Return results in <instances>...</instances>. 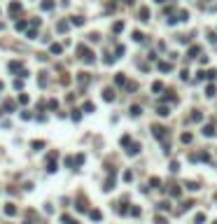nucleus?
<instances>
[{
	"label": "nucleus",
	"mask_w": 217,
	"mask_h": 224,
	"mask_svg": "<svg viewBox=\"0 0 217 224\" xmlns=\"http://www.w3.org/2000/svg\"><path fill=\"white\" fill-rule=\"evenodd\" d=\"M122 145H124V147H129V145H131V138H129V135H124V138H122Z\"/></svg>",
	"instance_id": "c9c22d12"
},
{
	"label": "nucleus",
	"mask_w": 217,
	"mask_h": 224,
	"mask_svg": "<svg viewBox=\"0 0 217 224\" xmlns=\"http://www.w3.org/2000/svg\"><path fill=\"white\" fill-rule=\"evenodd\" d=\"M82 119V115H79V110H72V121H79Z\"/></svg>",
	"instance_id": "c85d7f7f"
},
{
	"label": "nucleus",
	"mask_w": 217,
	"mask_h": 224,
	"mask_svg": "<svg viewBox=\"0 0 217 224\" xmlns=\"http://www.w3.org/2000/svg\"><path fill=\"white\" fill-rule=\"evenodd\" d=\"M140 21H149V9L147 7H140Z\"/></svg>",
	"instance_id": "423d86ee"
},
{
	"label": "nucleus",
	"mask_w": 217,
	"mask_h": 224,
	"mask_svg": "<svg viewBox=\"0 0 217 224\" xmlns=\"http://www.w3.org/2000/svg\"><path fill=\"white\" fill-rule=\"evenodd\" d=\"M44 145H47V143H44V140H35V143L30 145V147H33V150H42Z\"/></svg>",
	"instance_id": "dca6fc26"
},
{
	"label": "nucleus",
	"mask_w": 217,
	"mask_h": 224,
	"mask_svg": "<svg viewBox=\"0 0 217 224\" xmlns=\"http://www.w3.org/2000/svg\"><path fill=\"white\" fill-rule=\"evenodd\" d=\"M149 185H152V187H161V180H159V178H152V180H149Z\"/></svg>",
	"instance_id": "393cba45"
},
{
	"label": "nucleus",
	"mask_w": 217,
	"mask_h": 224,
	"mask_svg": "<svg viewBox=\"0 0 217 224\" xmlns=\"http://www.w3.org/2000/svg\"><path fill=\"white\" fill-rule=\"evenodd\" d=\"M24 224H33V222H24Z\"/></svg>",
	"instance_id": "ea45409f"
},
{
	"label": "nucleus",
	"mask_w": 217,
	"mask_h": 224,
	"mask_svg": "<svg viewBox=\"0 0 217 224\" xmlns=\"http://www.w3.org/2000/svg\"><path fill=\"white\" fill-rule=\"evenodd\" d=\"M24 87V80H14V89H21Z\"/></svg>",
	"instance_id": "4c0bfd02"
},
{
	"label": "nucleus",
	"mask_w": 217,
	"mask_h": 224,
	"mask_svg": "<svg viewBox=\"0 0 217 224\" xmlns=\"http://www.w3.org/2000/svg\"><path fill=\"white\" fill-rule=\"evenodd\" d=\"M124 180H126V182H131V180H133V173H131V170H126V173H124Z\"/></svg>",
	"instance_id": "f704fd0d"
},
{
	"label": "nucleus",
	"mask_w": 217,
	"mask_h": 224,
	"mask_svg": "<svg viewBox=\"0 0 217 224\" xmlns=\"http://www.w3.org/2000/svg\"><path fill=\"white\" fill-rule=\"evenodd\" d=\"M156 2H164V0H156Z\"/></svg>",
	"instance_id": "a19ab883"
},
{
	"label": "nucleus",
	"mask_w": 217,
	"mask_h": 224,
	"mask_svg": "<svg viewBox=\"0 0 217 224\" xmlns=\"http://www.w3.org/2000/svg\"><path fill=\"white\" fill-rule=\"evenodd\" d=\"M82 110H84V112H94V103H84V108H82Z\"/></svg>",
	"instance_id": "b1692460"
},
{
	"label": "nucleus",
	"mask_w": 217,
	"mask_h": 224,
	"mask_svg": "<svg viewBox=\"0 0 217 224\" xmlns=\"http://www.w3.org/2000/svg\"><path fill=\"white\" fill-rule=\"evenodd\" d=\"M138 152H140V145H136V143H133V145H129V154H131V156H136Z\"/></svg>",
	"instance_id": "6e6552de"
},
{
	"label": "nucleus",
	"mask_w": 217,
	"mask_h": 224,
	"mask_svg": "<svg viewBox=\"0 0 217 224\" xmlns=\"http://www.w3.org/2000/svg\"><path fill=\"white\" fill-rule=\"evenodd\" d=\"M9 70H12V72H19V70H21V75H24V77L28 75V72L24 70V65H21L19 61H9Z\"/></svg>",
	"instance_id": "f03ea898"
},
{
	"label": "nucleus",
	"mask_w": 217,
	"mask_h": 224,
	"mask_svg": "<svg viewBox=\"0 0 217 224\" xmlns=\"http://www.w3.org/2000/svg\"><path fill=\"white\" fill-rule=\"evenodd\" d=\"M199 54H201V49H199V47H191V49H189V58H196Z\"/></svg>",
	"instance_id": "2eb2a0df"
},
{
	"label": "nucleus",
	"mask_w": 217,
	"mask_h": 224,
	"mask_svg": "<svg viewBox=\"0 0 217 224\" xmlns=\"http://www.w3.org/2000/svg\"><path fill=\"white\" fill-rule=\"evenodd\" d=\"M103 98H105V100H114V91H112V89H105V91H103Z\"/></svg>",
	"instance_id": "9d476101"
},
{
	"label": "nucleus",
	"mask_w": 217,
	"mask_h": 224,
	"mask_svg": "<svg viewBox=\"0 0 217 224\" xmlns=\"http://www.w3.org/2000/svg\"><path fill=\"white\" fill-rule=\"evenodd\" d=\"M133 40H136V42H142V40H145V35H142L140 30H136V33H133Z\"/></svg>",
	"instance_id": "aec40b11"
},
{
	"label": "nucleus",
	"mask_w": 217,
	"mask_h": 224,
	"mask_svg": "<svg viewBox=\"0 0 217 224\" xmlns=\"http://www.w3.org/2000/svg\"><path fill=\"white\" fill-rule=\"evenodd\" d=\"M42 9H54V2H52V0H44V2H42Z\"/></svg>",
	"instance_id": "4be33fe9"
},
{
	"label": "nucleus",
	"mask_w": 217,
	"mask_h": 224,
	"mask_svg": "<svg viewBox=\"0 0 217 224\" xmlns=\"http://www.w3.org/2000/svg\"><path fill=\"white\" fill-rule=\"evenodd\" d=\"M191 119H194V121H201V119H203V115H201V112H194V115H191Z\"/></svg>",
	"instance_id": "72a5a7b5"
},
{
	"label": "nucleus",
	"mask_w": 217,
	"mask_h": 224,
	"mask_svg": "<svg viewBox=\"0 0 217 224\" xmlns=\"http://www.w3.org/2000/svg\"><path fill=\"white\" fill-rule=\"evenodd\" d=\"M49 52H52V54H61V52H63V47H61V45H56V42H54V45L49 47Z\"/></svg>",
	"instance_id": "f8f14e48"
},
{
	"label": "nucleus",
	"mask_w": 217,
	"mask_h": 224,
	"mask_svg": "<svg viewBox=\"0 0 217 224\" xmlns=\"http://www.w3.org/2000/svg\"><path fill=\"white\" fill-rule=\"evenodd\" d=\"M72 24H75V26H82V24H84V19H82V17H72Z\"/></svg>",
	"instance_id": "a878e982"
},
{
	"label": "nucleus",
	"mask_w": 217,
	"mask_h": 224,
	"mask_svg": "<svg viewBox=\"0 0 217 224\" xmlns=\"http://www.w3.org/2000/svg\"><path fill=\"white\" fill-rule=\"evenodd\" d=\"M152 131H154V135H156V138H164V135H166V128H164V126H154Z\"/></svg>",
	"instance_id": "39448f33"
},
{
	"label": "nucleus",
	"mask_w": 217,
	"mask_h": 224,
	"mask_svg": "<svg viewBox=\"0 0 217 224\" xmlns=\"http://www.w3.org/2000/svg\"><path fill=\"white\" fill-rule=\"evenodd\" d=\"M156 115H161V117H168V108H166V105H161V108H156Z\"/></svg>",
	"instance_id": "f3484780"
},
{
	"label": "nucleus",
	"mask_w": 217,
	"mask_h": 224,
	"mask_svg": "<svg viewBox=\"0 0 217 224\" xmlns=\"http://www.w3.org/2000/svg\"><path fill=\"white\" fill-rule=\"evenodd\" d=\"M5 110H9V112H12V110H14V103H12V100H5Z\"/></svg>",
	"instance_id": "473e14b6"
},
{
	"label": "nucleus",
	"mask_w": 217,
	"mask_h": 224,
	"mask_svg": "<svg viewBox=\"0 0 217 224\" xmlns=\"http://www.w3.org/2000/svg\"><path fill=\"white\" fill-rule=\"evenodd\" d=\"M215 93H217V89H215V87H212V84H210L208 89H206V96H215Z\"/></svg>",
	"instance_id": "5701e85b"
},
{
	"label": "nucleus",
	"mask_w": 217,
	"mask_h": 224,
	"mask_svg": "<svg viewBox=\"0 0 217 224\" xmlns=\"http://www.w3.org/2000/svg\"><path fill=\"white\" fill-rule=\"evenodd\" d=\"M77 82H79V84H82V87H87V84H89V75H87V72H79Z\"/></svg>",
	"instance_id": "20e7f679"
},
{
	"label": "nucleus",
	"mask_w": 217,
	"mask_h": 224,
	"mask_svg": "<svg viewBox=\"0 0 217 224\" xmlns=\"http://www.w3.org/2000/svg\"><path fill=\"white\" fill-rule=\"evenodd\" d=\"M19 103H21V105H26V103H28V96H26V93H21V96H19Z\"/></svg>",
	"instance_id": "7c9ffc66"
},
{
	"label": "nucleus",
	"mask_w": 217,
	"mask_h": 224,
	"mask_svg": "<svg viewBox=\"0 0 217 224\" xmlns=\"http://www.w3.org/2000/svg\"><path fill=\"white\" fill-rule=\"evenodd\" d=\"M180 140H182V143H191V140H194V135H191V133H182V138H180Z\"/></svg>",
	"instance_id": "412c9836"
},
{
	"label": "nucleus",
	"mask_w": 217,
	"mask_h": 224,
	"mask_svg": "<svg viewBox=\"0 0 217 224\" xmlns=\"http://www.w3.org/2000/svg\"><path fill=\"white\" fill-rule=\"evenodd\" d=\"M56 30H59V33H65V30H68V24H65V21H59Z\"/></svg>",
	"instance_id": "4468645a"
},
{
	"label": "nucleus",
	"mask_w": 217,
	"mask_h": 224,
	"mask_svg": "<svg viewBox=\"0 0 217 224\" xmlns=\"http://www.w3.org/2000/svg\"><path fill=\"white\" fill-rule=\"evenodd\" d=\"M19 9H21V5H19V2H12V5H9V12H12V14H17Z\"/></svg>",
	"instance_id": "a211bd4d"
},
{
	"label": "nucleus",
	"mask_w": 217,
	"mask_h": 224,
	"mask_svg": "<svg viewBox=\"0 0 217 224\" xmlns=\"http://www.w3.org/2000/svg\"><path fill=\"white\" fill-rule=\"evenodd\" d=\"M89 217H91V219H96V222H101V219H103L101 210H91V213H89Z\"/></svg>",
	"instance_id": "0eeeda50"
},
{
	"label": "nucleus",
	"mask_w": 217,
	"mask_h": 224,
	"mask_svg": "<svg viewBox=\"0 0 217 224\" xmlns=\"http://www.w3.org/2000/svg\"><path fill=\"white\" fill-rule=\"evenodd\" d=\"M114 82H117V84H126V77H124V75H117V77H114Z\"/></svg>",
	"instance_id": "bb28decb"
},
{
	"label": "nucleus",
	"mask_w": 217,
	"mask_h": 224,
	"mask_svg": "<svg viewBox=\"0 0 217 224\" xmlns=\"http://www.w3.org/2000/svg\"><path fill=\"white\" fill-rule=\"evenodd\" d=\"M203 135H208V138H210V135H215V126H212V124H208L206 128H203Z\"/></svg>",
	"instance_id": "1a4fd4ad"
},
{
	"label": "nucleus",
	"mask_w": 217,
	"mask_h": 224,
	"mask_svg": "<svg viewBox=\"0 0 217 224\" xmlns=\"http://www.w3.org/2000/svg\"><path fill=\"white\" fill-rule=\"evenodd\" d=\"M119 30H124V24H122V21H117V24H114V33H119Z\"/></svg>",
	"instance_id": "c756f323"
},
{
	"label": "nucleus",
	"mask_w": 217,
	"mask_h": 224,
	"mask_svg": "<svg viewBox=\"0 0 217 224\" xmlns=\"http://www.w3.org/2000/svg\"><path fill=\"white\" fill-rule=\"evenodd\" d=\"M77 210H79V213L87 210V201H84V198H79V201H77Z\"/></svg>",
	"instance_id": "ddd939ff"
},
{
	"label": "nucleus",
	"mask_w": 217,
	"mask_h": 224,
	"mask_svg": "<svg viewBox=\"0 0 217 224\" xmlns=\"http://www.w3.org/2000/svg\"><path fill=\"white\" fill-rule=\"evenodd\" d=\"M159 70L166 72V70H171V65H168V63H159Z\"/></svg>",
	"instance_id": "e433bc0d"
},
{
	"label": "nucleus",
	"mask_w": 217,
	"mask_h": 224,
	"mask_svg": "<svg viewBox=\"0 0 217 224\" xmlns=\"http://www.w3.org/2000/svg\"><path fill=\"white\" fill-rule=\"evenodd\" d=\"M5 215L14 217V215H17V206H14V203H7V206H5Z\"/></svg>",
	"instance_id": "7ed1b4c3"
},
{
	"label": "nucleus",
	"mask_w": 217,
	"mask_h": 224,
	"mask_svg": "<svg viewBox=\"0 0 217 224\" xmlns=\"http://www.w3.org/2000/svg\"><path fill=\"white\" fill-rule=\"evenodd\" d=\"M140 112H142V110H140V108H138V105H133V108H131V115H133V117H138V115H140Z\"/></svg>",
	"instance_id": "cd10ccee"
},
{
	"label": "nucleus",
	"mask_w": 217,
	"mask_h": 224,
	"mask_svg": "<svg viewBox=\"0 0 217 224\" xmlns=\"http://www.w3.org/2000/svg\"><path fill=\"white\" fill-rule=\"evenodd\" d=\"M152 91H156V93L164 91V84H161V82H154V84H152Z\"/></svg>",
	"instance_id": "6ab92c4d"
},
{
	"label": "nucleus",
	"mask_w": 217,
	"mask_h": 224,
	"mask_svg": "<svg viewBox=\"0 0 217 224\" xmlns=\"http://www.w3.org/2000/svg\"><path fill=\"white\" fill-rule=\"evenodd\" d=\"M77 54L82 56V61H84V63H94V61H96V58H94V54H91V52H89V49H87L84 45H79V47H77Z\"/></svg>",
	"instance_id": "f257e3e1"
},
{
	"label": "nucleus",
	"mask_w": 217,
	"mask_h": 224,
	"mask_svg": "<svg viewBox=\"0 0 217 224\" xmlns=\"http://www.w3.org/2000/svg\"><path fill=\"white\" fill-rule=\"evenodd\" d=\"M194 222H199V224H201V222H206V215H201V213H199V215H196V219H194Z\"/></svg>",
	"instance_id": "58836bf2"
},
{
	"label": "nucleus",
	"mask_w": 217,
	"mask_h": 224,
	"mask_svg": "<svg viewBox=\"0 0 217 224\" xmlns=\"http://www.w3.org/2000/svg\"><path fill=\"white\" fill-rule=\"evenodd\" d=\"M17 30H26V21H17Z\"/></svg>",
	"instance_id": "2f4dec72"
},
{
	"label": "nucleus",
	"mask_w": 217,
	"mask_h": 224,
	"mask_svg": "<svg viewBox=\"0 0 217 224\" xmlns=\"http://www.w3.org/2000/svg\"><path fill=\"white\" fill-rule=\"evenodd\" d=\"M61 222L63 224H77V219H72L70 215H61Z\"/></svg>",
	"instance_id": "9b49d317"
},
{
	"label": "nucleus",
	"mask_w": 217,
	"mask_h": 224,
	"mask_svg": "<svg viewBox=\"0 0 217 224\" xmlns=\"http://www.w3.org/2000/svg\"><path fill=\"white\" fill-rule=\"evenodd\" d=\"M0 28H2V24H0Z\"/></svg>",
	"instance_id": "79ce46f5"
}]
</instances>
